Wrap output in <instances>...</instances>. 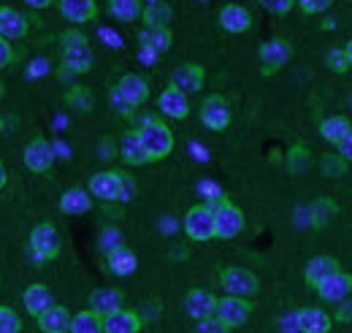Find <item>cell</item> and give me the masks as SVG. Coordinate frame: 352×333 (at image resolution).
Wrapping results in <instances>:
<instances>
[{"instance_id":"6da1fadb","label":"cell","mask_w":352,"mask_h":333,"mask_svg":"<svg viewBox=\"0 0 352 333\" xmlns=\"http://www.w3.org/2000/svg\"><path fill=\"white\" fill-rule=\"evenodd\" d=\"M133 122H135V130L141 133V138H144V144L149 149L152 163L166 160L174 152V130L166 125L157 114H138V117H133Z\"/></svg>"},{"instance_id":"7a4b0ae2","label":"cell","mask_w":352,"mask_h":333,"mask_svg":"<svg viewBox=\"0 0 352 333\" xmlns=\"http://www.w3.org/2000/svg\"><path fill=\"white\" fill-rule=\"evenodd\" d=\"M60 60L68 74H89L95 54L89 49V39L79 28H71L60 36Z\"/></svg>"},{"instance_id":"3957f363","label":"cell","mask_w":352,"mask_h":333,"mask_svg":"<svg viewBox=\"0 0 352 333\" xmlns=\"http://www.w3.org/2000/svg\"><path fill=\"white\" fill-rule=\"evenodd\" d=\"M63 250V239L60 230L52 222H41L30 230V255H33V266H44L49 260H54Z\"/></svg>"},{"instance_id":"277c9868","label":"cell","mask_w":352,"mask_h":333,"mask_svg":"<svg viewBox=\"0 0 352 333\" xmlns=\"http://www.w3.org/2000/svg\"><path fill=\"white\" fill-rule=\"evenodd\" d=\"M111 98H114V103H120V109H122L120 114H131V109H138L149 100V82L138 74H125L117 82Z\"/></svg>"},{"instance_id":"5b68a950","label":"cell","mask_w":352,"mask_h":333,"mask_svg":"<svg viewBox=\"0 0 352 333\" xmlns=\"http://www.w3.org/2000/svg\"><path fill=\"white\" fill-rule=\"evenodd\" d=\"M184 233L190 241H212L217 239V225H214V208L209 204L192 206L184 214Z\"/></svg>"},{"instance_id":"8992f818","label":"cell","mask_w":352,"mask_h":333,"mask_svg":"<svg viewBox=\"0 0 352 333\" xmlns=\"http://www.w3.org/2000/svg\"><path fill=\"white\" fill-rule=\"evenodd\" d=\"M220 285L228 295H239V298H252V295H258V290H261L258 277L252 271H247V268H239V266L222 268Z\"/></svg>"},{"instance_id":"52a82bcc","label":"cell","mask_w":352,"mask_h":333,"mask_svg":"<svg viewBox=\"0 0 352 333\" xmlns=\"http://www.w3.org/2000/svg\"><path fill=\"white\" fill-rule=\"evenodd\" d=\"M214 225H217V239H236L244 230V211L222 198L214 204Z\"/></svg>"},{"instance_id":"ba28073f","label":"cell","mask_w":352,"mask_h":333,"mask_svg":"<svg viewBox=\"0 0 352 333\" xmlns=\"http://www.w3.org/2000/svg\"><path fill=\"white\" fill-rule=\"evenodd\" d=\"M122 179L125 173L122 171H100L95 176H89V195L103 201V204H111V201H120L122 195Z\"/></svg>"},{"instance_id":"9c48e42d","label":"cell","mask_w":352,"mask_h":333,"mask_svg":"<svg viewBox=\"0 0 352 333\" xmlns=\"http://www.w3.org/2000/svg\"><path fill=\"white\" fill-rule=\"evenodd\" d=\"M252 301L250 298H239V295H225L220 298V303H217V314L214 317H220L222 323L233 331V328H241L250 317H252Z\"/></svg>"},{"instance_id":"30bf717a","label":"cell","mask_w":352,"mask_h":333,"mask_svg":"<svg viewBox=\"0 0 352 333\" xmlns=\"http://www.w3.org/2000/svg\"><path fill=\"white\" fill-rule=\"evenodd\" d=\"M230 120H233V111H230V103L222 95H209L201 103V122H204V127L222 133V130L230 127Z\"/></svg>"},{"instance_id":"8fae6325","label":"cell","mask_w":352,"mask_h":333,"mask_svg":"<svg viewBox=\"0 0 352 333\" xmlns=\"http://www.w3.org/2000/svg\"><path fill=\"white\" fill-rule=\"evenodd\" d=\"M258 57H261L263 76H271V74H276L279 68H285V65L290 63V57H293V46H290L287 39H271V41H265L263 46H261Z\"/></svg>"},{"instance_id":"7c38bea8","label":"cell","mask_w":352,"mask_h":333,"mask_svg":"<svg viewBox=\"0 0 352 333\" xmlns=\"http://www.w3.org/2000/svg\"><path fill=\"white\" fill-rule=\"evenodd\" d=\"M217 303H220V298L214 292L201 290V288H195V290H190L184 295V312L195 323L198 320H206V317H214L217 314Z\"/></svg>"},{"instance_id":"4fadbf2b","label":"cell","mask_w":352,"mask_h":333,"mask_svg":"<svg viewBox=\"0 0 352 333\" xmlns=\"http://www.w3.org/2000/svg\"><path fill=\"white\" fill-rule=\"evenodd\" d=\"M25 166L30 168L33 173H46L54 166V149L49 147L44 136L30 138V144L25 147Z\"/></svg>"},{"instance_id":"5bb4252c","label":"cell","mask_w":352,"mask_h":333,"mask_svg":"<svg viewBox=\"0 0 352 333\" xmlns=\"http://www.w3.org/2000/svg\"><path fill=\"white\" fill-rule=\"evenodd\" d=\"M157 111L163 117H171V120H187L190 114V100H187V92L176 89V87H166L157 98Z\"/></svg>"},{"instance_id":"9a60e30c","label":"cell","mask_w":352,"mask_h":333,"mask_svg":"<svg viewBox=\"0 0 352 333\" xmlns=\"http://www.w3.org/2000/svg\"><path fill=\"white\" fill-rule=\"evenodd\" d=\"M204 82H206V71L198 63H182L174 74H171V87L187 92V95L204 89Z\"/></svg>"},{"instance_id":"2e32d148","label":"cell","mask_w":352,"mask_h":333,"mask_svg":"<svg viewBox=\"0 0 352 333\" xmlns=\"http://www.w3.org/2000/svg\"><path fill=\"white\" fill-rule=\"evenodd\" d=\"M220 28L225 33H247L252 28V11L239 6V3H228L220 8Z\"/></svg>"},{"instance_id":"e0dca14e","label":"cell","mask_w":352,"mask_h":333,"mask_svg":"<svg viewBox=\"0 0 352 333\" xmlns=\"http://www.w3.org/2000/svg\"><path fill=\"white\" fill-rule=\"evenodd\" d=\"M314 290H317V295H320L322 301H333V303H339V301L350 298L352 274H347V271H336V274H331L328 279H322Z\"/></svg>"},{"instance_id":"ac0fdd59","label":"cell","mask_w":352,"mask_h":333,"mask_svg":"<svg viewBox=\"0 0 352 333\" xmlns=\"http://www.w3.org/2000/svg\"><path fill=\"white\" fill-rule=\"evenodd\" d=\"M30 30V22L22 11L11 8V6H0V36L8 41H19L25 39Z\"/></svg>"},{"instance_id":"d6986e66","label":"cell","mask_w":352,"mask_h":333,"mask_svg":"<svg viewBox=\"0 0 352 333\" xmlns=\"http://www.w3.org/2000/svg\"><path fill=\"white\" fill-rule=\"evenodd\" d=\"M120 155H122V160H125L128 166H146V163H152L149 149H146V144H144V138H141V133H138L135 127L122 136V141H120Z\"/></svg>"},{"instance_id":"ffe728a7","label":"cell","mask_w":352,"mask_h":333,"mask_svg":"<svg viewBox=\"0 0 352 333\" xmlns=\"http://www.w3.org/2000/svg\"><path fill=\"white\" fill-rule=\"evenodd\" d=\"M144 328V317L131 309H117L103 317V333H138Z\"/></svg>"},{"instance_id":"44dd1931","label":"cell","mask_w":352,"mask_h":333,"mask_svg":"<svg viewBox=\"0 0 352 333\" xmlns=\"http://www.w3.org/2000/svg\"><path fill=\"white\" fill-rule=\"evenodd\" d=\"M106 268L114 274V277H131L133 271L138 268V257L131 247L125 244H114L111 250L106 252Z\"/></svg>"},{"instance_id":"7402d4cb","label":"cell","mask_w":352,"mask_h":333,"mask_svg":"<svg viewBox=\"0 0 352 333\" xmlns=\"http://www.w3.org/2000/svg\"><path fill=\"white\" fill-rule=\"evenodd\" d=\"M331 314L317 306H304L296 312V325L301 333H331Z\"/></svg>"},{"instance_id":"603a6c76","label":"cell","mask_w":352,"mask_h":333,"mask_svg":"<svg viewBox=\"0 0 352 333\" xmlns=\"http://www.w3.org/2000/svg\"><path fill=\"white\" fill-rule=\"evenodd\" d=\"M122 306H125V292L120 288H98L89 295V309L98 312L100 317H106V314H111Z\"/></svg>"},{"instance_id":"cb8c5ba5","label":"cell","mask_w":352,"mask_h":333,"mask_svg":"<svg viewBox=\"0 0 352 333\" xmlns=\"http://www.w3.org/2000/svg\"><path fill=\"white\" fill-rule=\"evenodd\" d=\"M336 271H342V263H339L336 257H331V255H317V257H311L307 263L304 277H307V285L314 290L322 279H328V277L336 274Z\"/></svg>"},{"instance_id":"d4e9b609","label":"cell","mask_w":352,"mask_h":333,"mask_svg":"<svg viewBox=\"0 0 352 333\" xmlns=\"http://www.w3.org/2000/svg\"><path fill=\"white\" fill-rule=\"evenodd\" d=\"M57 8L74 25H85V22H92L98 17L95 0H57Z\"/></svg>"},{"instance_id":"484cf974","label":"cell","mask_w":352,"mask_h":333,"mask_svg":"<svg viewBox=\"0 0 352 333\" xmlns=\"http://www.w3.org/2000/svg\"><path fill=\"white\" fill-rule=\"evenodd\" d=\"M138 43L152 54H166L174 43V36H171L168 28H146L144 25L141 33H138Z\"/></svg>"},{"instance_id":"4316f807","label":"cell","mask_w":352,"mask_h":333,"mask_svg":"<svg viewBox=\"0 0 352 333\" xmlns=\"http://www.w3.org/2000/svg\"><path fill=\"white\" fill-rule=\"evenodd\" d=\"M38 320V328L44 333H68L71 331V320H74V314L65 309V306H49L41 317H36Z\"/></svg>"},{"instance_id":"83f0119b","label":"cell","mask_w":352,"mask_h":333,"mask_svg":"<svg viewBox=\"0 0 352 333\" xmlns=\"http://www.w3.org/2000/svg\"><path fill=\"white\" fill-rule=\"evenodd\" d=\"M22 301H25V309L33 314V317H41L49 306H54V298H52V290L46 288V285H30L25 295H22Z\"/></svg>"},{"instance_id":"f1b7e54d","label":"cell","mask_w":352,"mask_h":333,"mask_svg":"<svg viewBox=\"0 0 352 333\" xmlns=\"http://www.w3.org/2000/svg\"><path fill=\"white\" fill-rule=\"evenodd\" d=\"M89 208H92V195H89V190H82V187H71L60 198L63 214H87Z\"/></svg>"},{"instance_id":"f546056e","label":"cell","mask_w":352,"mask_h":333,"mask_svg":"<svg viewBox=\"0 0 352 333\" xmlns=\"http://www.w3.org/2000/svg\"><path fill=\"white\" fill-rule=\"evenodd\" d=\"M65 106H68L71 111L89 114L92 106H95V95H92V89L85 87V84H74V87L65 89Z\"/></svg>"},{"instance_id":"4dcf8cb0","label":"cell","mask_w":352,"mask_h":333,"mask_svg":"<svg viewBox=\"0 0 352 333\" xmlns=\"http://www.w3.org/2000/svg\"><path fill=\"white\" fill-rule=\"evenodd\" d=\"M171 17H174V11H171L168 3H163V0H152V3L144 6L141 22H144L146 28H168Z\"/></svg>"},{"instance_id":"1f68e13d","label":"cell","mask_w":352,"mask_h":333,"mask_svg":"<svg viewBox=\"0 0 352 333\" xmlns=\"http://www.w3.org/2000/svg\"><path fill=\"white\" fill-rule=\"evenodd\" d=\"M109 11L120 22H135L144 14V3L141 0H109Z\"/></svg>"},{"instance_id":"d6a6232c","label":"cell","mask_w":352,"mask_h":333,"mask_svg":"<svg viewBox=\"0 0 352 333\" xmlns=\"http://www.w3.org/2000/svg\"><path fill=\"white\" fill-rule=\"evenodd\" d=\"M68 333H103V317L92 309H85V312L74 314Z\"/></svg>"},{"instance_id":"836d02e7","label":"cell","mask_w":352,"mask_h":333,"mask_svg":"<svg viewBox=\"0 0 352 333\" xmlns=\"http://www.w3.org/2000/svg\"><path fill=\"white\" fill-rule=\"evenodd\" d=\"M350 130H352V122L347 120V117H328V120H322V122H320V133H322V138H325V141H331V144H339Z\"/></svg>"},{"instance_id":"e575fe53","label":"cell","mask_w":352,"mask_h":333,"mask_svg":"<svg viewBox=\"0 0 352 333\" xmlns=\"http://www.w3.org/2000/svg\"><path fill=\"white\" fill-rule=\"evenodd\" d=\"M309 214H311V225L314 228H325L336 214H339V206H336V201H331V198H317L311 208H309Z\"/></svg>"},{"instance_id":"d590c367","label":"cell","mask_w":352,"mask_h":333,"mask_svg":"<svg viewBox=\"0 0 352 333\" xmlns=\"http://www.w3.org/2000/svg\"><path fill=\"white\" fill-rule=\"evenodd\" d=\"M320 168H322V173L325 176H331V179H339V176H344L347 173V160L336 152V155H325L322 160H320Z\"/></svg>"},{"instance_id":"8d00e7d4","label":"cell","mask_w":352,"mask_h":333,"mask_svg":"<svg viewBox=\"0 0 352 333\" xmlns=\"http://www.w3.org/2000/svg\"><path fill=\"white\" fill-rule=\"evenodd\" d=\"M325 65H328L333 74H347V71L352 68L350 57H347L344 49H331V52L325 54Z\"/></svg>"},{"instance_id":"74e56055","label":"cell","mask_w":352,"mask_h":333,"mask_svg":"<svg viewBox=\"0 0 352 333\" xmlns=\"http://www.w3.org/2000/svg\"><path fill=\"white\" fill-rule=\"evenodd\" d=\"M22 320L11 306H0V333H19Z\"/></svg>"},{"instance_id":"f35d334b","label":"cell","mask_w":352,"mask_h":333,"mask_svg":"<svg viewBox=\"0 0 352 333\" xmlns=\"http://www.w3.org/2000/svg\"><path fill=\"white\" fill-rule=\"evenodd\" d=\"M307 166H309V149L301 147V144L293 147V149H290V158H287V168H290L293 173H301Z\"/></svg>"},{"instance_id":"ab89813d","label":"cell","mask_w":352,"mask_h":333,"mask_svg":"<svg viewBox=\"0 0 352 333\" xmlns=\"http://www.w3.org/2000/svg\"><path fill=\"white\" fill-rule=\"evenodd\" d=\"M258 3L268 14H276V17H282V14L293 11V6H298V0H258Z\"/></svg>"},{"instance_id":"60d3db41","label":"cell","mask_w":352,"mask_h":333,"mask_svg":"<svg viewBox=\"0 0 352 333\" xmlns=\"http://www.w3.org/2000/svg\"><path fill=\"white\" fill-rule=\"evenodd\" d=\"M195 333H230V328L222 323L220 317H206V320H198Z\"/></svg>"},{"instance_id":"b9f144b4","label":"cell","mask_w":352,"mask_h":333,"mask_svg":"<svg viewBox=\"0 0 352 333\" xmlns=\"http://www.w3.org/2000/svg\"><path fill=\"white\" fill-rule=\"evenodd\" d=\"M331 6H333V0H298V8H301L304 14H309V17L325 14Z\"/></svg>"},{"instance_id":"7bdbcfd3","label":"cell","mask_w":352,"mask_h":333,"mask_svg":"<svg viewBox=\"0 0 352 333\" xmlns=\"http://www.w3.org/2000/svg\"><path fill=\"white\" fill-rule=\"evenodd\" d=\"M14 60H16L14 46H11V41H8V39H3V36H0V71H3V68H8Z\"/></svg>"},{"instance_id":"ee69618b","label":"cell","mask_w":352,"mask_h":333,"mask_svg":"<svg viewBox=\"0 0 352 333\" xmlns=\"http://www.w3.org/2000/svg\"><path fill=\"white\" fill-rule=\"evenodd\" d=\"M336 320H339V323H352V301H350V298L339 301V309H336Z\"/></svg>"},{"instance_id":"f6af8a7d","label":"cell","mask_w":352,"mask_h":333,"mask_svg":"<svg viewBox=\"0 0 352 333\" xmlns=\"http://www.w3.org/2000/svg\"><path fill=\"white\" fill-rule=\"evenodd\" d=\"M336 147H339V155H342L347 163H352V130L342 138V141H339V144H336Z\"/></svg>"},{"instance_id":"bcb514c9","label":"cell","mask_w":352,"mask_h":333,"mask_svg":"<svg viewBox=\"0 0 352 333\" xmlns=\"http://www.w3.org/2000/svg\"><path fill=\"white\" fill-rule=\"evenodd\" d=\"M133 193H135V182H133L131 173H125V179H122V195H120V201H131Z\"/></svg>"},{"instance_id":"7dc6e473","label":"cell","mask_w":352,"mask_h":333,"mask_svg":"<svg viewBox=\"0 0 352 333\" xmlns=\"http://www.w3.org/2000/svg\"><path fill=\"white\" fill-rule=\"evenodd\" d=\"M16 125H19V120H16V117H0V130H6V133H8V130H14Z\"/></svg>"},{"instance_id":"c3c4849f","label":"cell","mask_w":352,"mask_h":333,"mask_svg":"<svg viewBox=\"0 0 352 333\" xmlns=\"http://www.w3.org/2000/svg\"><path fill=\"white\" fill-rule=\"evenodd\" d=\"M30 8H36V11H44V8H49L52 3H57V0H25Z\"/></svg>"},{"instance_id":"681fc988","label":"cell","mask_w":352,"mask_h":333,"mask_svg":"<svg viewBox=\"0 0 352 333\" xmlns=\"http://www.w3.org/2000/svg\"><path fill=\"white\" fill-rule=\"evenodd\" d=\"M6 182H8V173H6V168H3V163H0V190L6 187Z\"/></svg>"},{"instance_id":"f907efd6","label":"cell","mask_w":352,"mask_h":333,"mask_svg":"<svg viewBox=\"0 0 352 333\" xmlns=\"http://www.w3.org/2000/svg\"><path fill=\"white\" fill-rule=\"evenodd\" d=\"M344 52H347V57H350V65H352V41L344 46Z\"/></svg>"},{"instance_id":"816d5d0a","label":"cell","mask_w":352,"mask_h":333,"mask_svg":"<svg viewBox=\"0 0 352 333\" xmlns=\"http://www.w3.org/2000/svg\"><path fill=\"white\" fill-rule=\"evenodd\" d=\"M3 95H6V84L0 82V100H3Z\"/></svg>"},{"instance_id":"f5cc1de1","label":"cell","mask_w":352,"mask_h":333,"mask_svg":"<svg viewBox=\"0 0 352 333\" xmlns=\"http://www.w3.org/2000/svg\"><path fill=\"white\" fill-rule=\"evenodd\" d=\"M350 106H352V92H350Z\"/></svg>"},{"instance_id":"db71d44e","label":"cell","mask_w":352,"mask_h":333,"mask_svg":"<svg viewBox=\"0 0 352 333\" xmlns=\"http://www.w3.org/2000/svg\"><path fill=\"white\" fill-rule=\"evenodd\" d=\"M350 3H352V0H350Z\"/></svg>"}]
</instances>
